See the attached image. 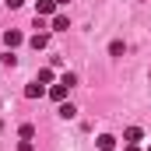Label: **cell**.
I'll return each mask as SVG.
<instances>
[{
    "label": "cell",
    "instance_id": "7c38bea8",
    "mask_svg": "<svg viewBox=\"0 0 151 151\" xmlns=\"http://www.w3.org/2000/svg\"><path fill=\"white\" fill-rule=\"evenodd\" d=\"M4 4H7V7H11V11H14V7H21V4H25V0H4Z\"/></svg>",
    "mask_w": 151,
    "mask_h": 151
},
{
    "label": "cell",
    "instance_id": "9c48e42d",
    "mask_svg": "<svg viewBox=\"0 0 151 151\" xmlns=\"http://www.w3.org/2000/svg\"><path fill=\"white\" fill-rule=\"evenodd\" d=\"M46 42H49V35L46 32H35L32 35V49H46Z\"/></svg>",
    "mask_w": 151,
    "mask_h": 151
},
{
    "label": "cell",
    "instance_id": "6da1fadb",
    "mask_svg": "<svg viewBox=\"0 0 151 151\" xmlns=\"http://www.w3.org/2000/svg\"><path fill=\"white\" fill-rule=\"evenodd\" d=\"M56 0H35V18H53L56 14Z\"/></svg>",
    "mask_w": 151,
    "mask_h": 151
},
{
    "label": "cell",
    "instance_id": "52a82bcc",
    "mask_svg": "<svg viewBox=\"0 0 151 151\" xmlns=\"http://www.w3.org/2000/svg\"><path fill=\"white\" fill-rule=\"evenodd\" d=\"M116 148V137L113 134H102V137H99V151H113Z\"/></svg>",
    "mask_w": 151,
    "mask_h": 151
},
{
    "label": "cell",
    "instance_id": "277c9868",
    "mask_svg": "<svg viewBox=\"0 0 151 151\" xmlns=\"http://www.w3.org/2000/svg\"><path fill=\"white\" fill-rule=\"evenodd\" d=\"M70 28V18L67 14H53V32H67Z\"/></svg>",
    "mask_w": 151,
    "mask_h": 151
},
{
    "label": "cell",
    "instance_id": "9a60e30c",
    "mask_svg": "<svg viewBox=\"0 0 151 151\" xmlns=\"http://www.w3.org/2000/svg\"><path fill=\"white\" fill-rule=\"evenodd\" d=\"M148 151H151V148H148Z\"/></svg>",
    "mask_w": 151,
    "mask_h": 151
},
{
    "label": "cell",
    "instance_id": "7a4b0ae2",
    "mask_svg": "<svg viewBox=\"0 0 151 151\" xmlns=\"http://www.w3.org/2000/svg\"><path fill=\"white\" fill-rule=\"evenodd\" d=\"M67 91H70V84H67V81H60V84H53V88H49V99H53V102H63V99H67Z\"/></svg>",
    "mask_w": 151,
    "mask_h": 151
},
{
    "label": "cell",
    "instance_id": "3957f363",
    "mask_svg": "<svg viewBox=\"0 0 151 151\" xmlns=\"http://www.w3.org/2000/svg\"><path fill=\"white\" fill-rule=\"evenodd\" d=\"M4 42H7V49H14V46H21V42H25V35H21L18 28H7V32H4Z\"/></svg>",
    "mask_w": 151,
    "mask_h": 151
},
{
    "label": "cell",
    "instance_id": "30bf717a",
    "mask_svg": "<svg viewBox=\"0 0 151 151\" xmlns=\"http://www.w3.org/2000/svg\"><path fill=\"white\" fill-rule=\"evenodd\" d=\"M18 134H21V141H32V137H35V127H32V123H21Z\"/></svg>",
    "mask_w": 151,
    "mask_h": 151
},
{
    "label": "cell",
    "instance_id": "8fae6325",
    "mask_svg": "<svg viewBox=\"0 0 151 151\" xmlns=\"http://www.w3.org/2000/svg\"><path fill=\"white\" fill-rule=\"evenodd\" d=\"M35 81H39V84H49V81H53V70H39Z\"/></svg>",
    "mask_w": 151,
    "mask_h": 151
},
{
    "label": "cell",
    "instance_id": "ba28073f",
    "mask_svg": "<svg viewBox=\"0 0 151 151\" xmlns=\"http://www.w3.org/2000/svg\"><path fill=\"white\" fill-rule=\"evenodd\" d=\"M56 113L63 116V119H74V116H77V109L70 106V102H60V109H56Z\"/></svg>",
    "mask_w": 151,
    "mask_h": 151
},
{
    "label": "cell",
    "instance_id": "8992f818",
    "mask_svg": "<svg viewBox=\"0 0 151 151\" xmlns=\"http://www.w3.org/2000/svg\"><path fill=\"white\" fill-rule=\"evenodd\" d=\"M42 95H46V88H42L39 81H32V84L25 88V99H42Z\"/></svg>",
    "mask_w": 151,
    "mask_h": 151
},
{
    "label": "cell",
    "instance_id": "4fadbf2b",
    "mask_svg": "<svg viewBox=\"0 0 151 151\" xmlns=\"http://www.w3.org/2000/svg\"><path fill=\"white\" fill-rule=\"evenodd\" d=\"M127 151H141V148H137V144H127Z\"/></svg>",
    "mask_w": 151,
    "mask_h": 151
},
{
    "label": "cell",
    "instance_id": "5bb4252c",
    "mask_svg": "<svg viewBox=\"0 0 151 151\" xmlns=\"http://www.w3.org/2000/svg\"><path fill=\"white\" fill-rule=\"evenodd\" d=\"M56 4H67V0H56Z\"/></svg>",
    "mask_w": 151,
    "mask_h": 151
},
{
    "label": "cell",
    "instance_id": "5b68a950",
    "mask_svg": "<svg viewBox=\"0 0 151 151\" xmlns=\"http://www.w3.org/2000/svg\"><path fill=\"white\" fill-rule=\"evenodd\" d=\"M141 137H144V130H141V127H127V134H123V141H127V144H137Z\"/></svg>",
    "mask_w": 151,
    "mask_h": 151
}]
</instances>
